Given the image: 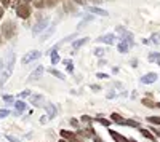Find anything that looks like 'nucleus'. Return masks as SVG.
Returning a JSON list of instances; mask_svg holds the SVG:
<instances>
[{"instance_id":"nucleus-2","label":"nucleus","mask_w":160,"mask_h":142,"mask_svg":"<svg viewBox=\"0 0 160 142\" xmlns=\"http://www.w3.org/2000/svg\"><path fill=\"white\" fill-rule=\"evenodd\" d=\"M115 31H117V34H120V35L123 37L122 40H123L128 46H133V45H135V40H133V34H131V32H128L125 27H122V26H118V27H117Z\"/></svg>"},{"instance_id":"nucleus-6","label":"nucleus","mask_w":160,"mask_h":142,"mask_svg":"<svg viewBox=\"0 0 160 142\" xmlns=\"http://www.w3.org/2000/svg\"><path fill=\"white\" fill-rule=\"evenodd\" d=\"M31 104L34 107H45L47 102H45V96L42 94H32L31 96Z\"/></svg>"},{"instance_id":"nucleus-19","label":"nucleus","mask_w":160,"mask_h":142,"mask_svg":"<svg viewBox=\"0 0 160 142\" xmlns=\"http://www.w3.org/2000/svg\"><path fill=\"white\" fill-rule=\"evenodd\" d=\"M13 66H15V53H10L8 62H7V70L11 72V70H13Z\"/></svg>"},{"instance_id":"nucleus-46","label":"nucleus","mask_w":160,"mask_h":142,"mask_svg":"<svg viewBox=\"0 0 160 142\" xmlns=\"http://www.w3.org/2000/svg\"><path fill=\"white\" fill-rule=\"evenodd\" d=\"M91 89H96V91H98L99 86H98V85H91Z\"/></svg>"},{"instance_id":"nucleus-33","label":"nucleus","mask_w":160,"mask_h":142,"mask_svg":"<svg viewBox=\"0 0 160 142\" xmlns=\"http://www.w3.org/2000/svg\"><path fill=\"white\" fill-rule=\"evenodd\" d=\"M3 101H5V102H8V104H11V102L15 101V97L10 96V94H5V96H3Z\"/></svg>"},{"instance_id":"nucleus-7","label":"nucleus","mask_w":160,"mask_h":142,"mask_svg":"<svg viewBox=\"0 0 160 142\" xmlns=\"http://www.w3.org/2000/svg\"><path fill=\"white\" fill-rule=\"evenodd\" d=\"M108 133L111 134V137L114 139V142H128V137H125L122 133H117V131L111 130V128H108Z\"/></svg>"},{"instance_id":"nucleus-44","label":"nucleus","mask_w":160,"mask_h":142,"mask_svg":"<svg viewBox=\"0 0 160 142\" xmlns=\"http://www.w3.org/2000/svg\"><path fill=\"white\" fill-rule=\"evenodd\" d=\"M136 64H138V61H136V59H133V61H131V66H133V67H136Z\"/></svg>"},{"instance_id":"nucleus-48","label":"nucleus","mask_w":160,"mask_h":142,"mask_svg":"<svg viewBox=\"0 0 160 142\" xmlns=\"http://www.w3.org/2000/svg\"><path fill=\"white\" fill-rule=\"evenodd\" d=\"M74 2H77V3H82V5H83V3H85V0H74Z\"/></svg>"},{"instance_id":"nucleus-47","label":"nucleus","mask_w":160,"mask_h":142,"mask_svg":"<svg viewBox=\"0 0 160 142\" xmlns=\"http://www.w3.org/2000/svg\"><path fill=\"white\" fill-rule=\"evenodd\" d=\"M2 16H3V8L0 7V19H2Z\"/></svg>"},{"instance_id":"nucleus-8","label":"nucleus","mask_w":160,"mask_h":142,"mask_svg":"<svg viewBox=\"0 0 160 142\" xmlns=\"http://www.w3.org/2000/svg\"><path fill=\"white\" fill-rule=\"evenodd\" d=\"M157 73L155 72H149V73H146V75H142L141 77V83L142 85H151V83H154L155 80H157Z\"/></svg>"},{"instance_id":"nucleus-10","label":"nucleus","mask_w":160,"mask_h":142,"mask_svg":"<svg viewBox=\"0 0 160 142\" xmlns=\"http://www.w3.org/2000/svg\"><path fill=\"white\" fill-rule=\"evenodd\" d=\"M115 40V35L114 34H106V35H101L96 42H101V43H108V45H112Z\"/></svg>"},{"instance_id":"nucleus-50","label":"nucleus","mask_w":160,"mask_h":142,"mask_svg":"<svg viewBox=\"0 0 160 142\" xmlns=\"http://www.w3.org/2000/svg\"><path fill=\"white\" fill-rule=\"evenodd\" d=\"M59 142H68V140H66V139H61V140H59Z\"/></svg>"},{"instance_id":"nucleus-11","label":"nucleus","mask_w":160,"mask_h":142,"mask_svg":"<svg viewBox=\"0 0 160 142\" xmlns=\"http://www.w3.org/2000/svg\"><path fill=\"white\" fill-rule=\"evenodd\" d=\"M90 13H93V15H99V16H109V13L106 11V10H102V8H99V7H88L87 8Z\"/></svg>"},{"instance_id":"nucleus-27","label":"nucleus","mask_w":160,"mask_h":142,"mask_svg":"<svg viewBox=\"0 0 160 142\" xmlns=\"http://www.w3.org/2000/svg\"><path fill=\"white\" fill-rule=\"evenodd\" d=\"M149 40H151V43H155V45H160V34H154L151 38H149Z\"/></svg>"},{"instance_id":"nucleus-42","label":"nucleus","mask_w":160,"mask_h":142,"mask_svg":"<svg viewBox=\"0 0 160 142\" xmlns=\"http://www.w3.org/2000/svg\"><path fill=\"white\" fill-rule=\"evenodd\" d=\"M10 5V0H2V8L3 7H8Z\"/></svg>"},{"instance_id":"nucleus-26","label":"nucleus","mask_w":160,"mask_h":142,"mask_svg":"<svg viewBox=\"0 0 160 142\" xmlns=\"http://www.w3.org/2000/svg\"><path fill=\"white\" fill-rule=\"evenodd\" d=\"M141 102H142V104H144L146 107H157V104H155V102H152V101H151V99H148V97H144Z\"/></svg>"},{"instance_id":"nucleus-20","label":"nucleus","mask_w":160,"mask_h":142,"mask_svg":"<svg viewBox=\"0 0 160 142\" xmlns=\"http://www.w3.org/2000/svg\"><path fill=\"white\" fill-rule=\"evenodd\" d=\"M61 136H62L64 139H68V142H69V140H72L74 137H77V136H75V133H72V131H66V130H61Z\"/></svg>"},{"instance_id":"nucleus-15","label":"nucleus","mask_w":160,"mask_h":142,"mask_svg":"<svg viewBox=\"0 0 160 142\" xmlns=\"http://www.w3.org/2000/svg\"><path fill=\"white\" fill-rule=\"evenodd\" d=\"M15 109H16V113H18V115L22 113V112L26 110V102H24V101H16V102H15Z\"/></svg>"},{"instance_id":"nucleus-41","label":"nucleus","mask_w":160,"mask_h":142,"mask_svg":"<svg viewBox=\"0 0 160 142\" xmlns=\"http://www.w3.org/2000/svg\"><path fill=\"white\" fill-rule=\"evenodd\" d=\"M71 125L75 128V130H78V121L77 120H71Z\"/></svg>"},{"instance_id":"nucleus-37","label":"nucleus","mask_w":160,"mask_h":142,"mask_svg":"<svg viewBox=\"0 0 160 142\" xmlns=\"http://www.w3.org/2000/svg\"><path fill=\"white\" fill-rule=\"evenodd\" d=\"M96 78H102V80H104V78H109V75H108V73H101V72H99V73H96Z\"/></svg>"},{"instance_id":"nucleus-1","label":"nucleus","mask_w":160,"mask_h":142,"mask_svg":"<svg viewBox=\"0 0 160 142\" xmlns=\"http://www.w3.org/2000/svg\"><path fill=\"white\" fill-rule=\"evenodd\" d=\"M2 32H3V37H7V38L15 37V34H16V24L13 22V21H7V22H3V26H2Z\"/></svg>"},{"instance_id":"nucleus-14","label":"nucleus","mask_w":160,"mask_h":142,"mask_svg":"<svg viewBox=\"0 0 160 142\" xmlns=\"http://www.w3.org/2000/svg\"><path fill=\"white\" fill-rule=\"evenodd\" d=\"M53 32H55V24H51V26H48V31L42 35V42H47L48 38L53 35Z\"/></svg>"},{"instance_id":"nucleus-30","label":"nucleus","mask_w":160,"mask_h":142,"mask_svg":"<svg viewBox=\"0 0 160 142\" xmlns=\"http://www.w3.org/2000/svg\"><path fill=\"white\" fill-rule=\"evenodd\" d=\"M160 59V53H151L149 54V61L154 62V61H158Z\"/></svg>"},{"instance_id":"nucleus-16","label":"nucleus","mask_w":160,"mask_h":142,"mask_svg":"<svg viewBox=\"0 0 160 142\" xmlns=\"http://www.w3.org/2000/svg\"><path fill=\"white\" fill-rule=\"evenodd\" d=\"M111 121H114V123H117V125H125V120L120 117L118 113H111Z\"/></svg>"},{"instance_id":"nucleus-31","label":"nucleus","mask_w":160,"mask_h":142,"mask_svg":"<svg viewBox=\"0 0 160 142\" xmlns=\"http://www.w3.org/2000/svg\"><path fill=\"white\" fill-rule=\"evenodd\" d=\"M8 115H10L8 109H2V110H0V118H5V117H8Z\"/></svg>"},{"instance_id":"nucleus-39","label":"nucleus","mask_w":160,"mask_h":142,"mask_svg":"<svg viewBox=\"0 0 160 142\" xmlns=\"http://www.w3.org/2000/svg\"><path fill=\"white\" fill-rule=\"evenodd\" d=\"M28 96H31V91H29V89H26V91H22V93L19 94V97H28Z\"/></svg>"},{"instance_id":"nucleus-45","label":"nucleus","mask_w":160,"mask_h":142,"mask_svg":"<svg viewBox=\"0 0 160 142\" xmlns=\"http://www.w3.org/2000/svg\"><path fill=\"white\" fill-rule=\"evenodd\" d=\"M142 43H144V45H149V43H151V40H149V38H146V40H142Z\"/></svg>"},{"instance_id":"nucleus-22","label":"nucleus","mask_w":160,"mask_h":142,"mask_svg":"<svg viewBox=\"0 0 160 142\" xmlns=\"http://www.w3.org/2000/svg\"><path fill=\"white\" fill-rule=\"evenodd\" d=\"M125 125L130 126V128H136V130H139V128H141L139 121H136V120H125Z\"/></svg>"},{"instance_id":"nucleus-28","label":"nucleus","mask_w":160,"mask_h":142,"mask_svg":"<svg viewBox=\"0 0 160 142\" xmlns=\"http://www.w3.org/2000/svg\"><path fill=\"white\" fill-rule=\"evenodd\" d=\"M64 64H66V69H68V72H74V64H72V61H69V59H66L64 61Z\"/></svg>"},{"instance_id":"nucleus-43","label":"nucleus","mask_w":160,"mask_h":142,"mask_svg":"<svg viewBox=\"0 0 160 142\" xmlns=\"http://www.w3.org/2000/svg\"><path fill=\"white\" fill-rule=\"evenodd\" d=\"M47 120H48V118H47V115H43V117L40 118V123H47Z\"/></svg>"},{"instance_id":"nucleus-29","label":"nucleus","mask_w":160,"mask_h":142,"mask_svg":"<svg viewBox=\"0 0 160 142\" xmlns=\"http://www.w3.org/2000/svg\"><path fill=\"white\" fill-rule=\"evenodd\" d=\"M50 72H51V75H55V77H58V78H61V80H64V73H61L59 70H56V69H51Z\"/></svg>"},{"instance_id":"nucleus-38","label":"nucleus","mask_w":160,"mask_h":142,"mask_svg":"<svg viewBox=\"0 0 160 142\" xmlns=\"http://www.w3.org/2000/svg\"><path fill=\"white\" fill-rule=\"evenodd\" d=\"M95 54H96V56H99V58H101V56H102V54H104V50H101V48H96V50H95Z\"/></svg>"},{"instance_id":"nucleus-51","label":"nucleus","mask_w":160,"mask_h":142,"mask_svg":"<svg viewBox=\"0 0 160 142\" xmlns=\"http://www.w3.org/2000/svg\"><path fill=\"white\" fill-rule=\"evenodd\" d=\"M158 66H160V59H158Z\"/></svg>"},{"instance_id":"nucleus-12","label":"nucleus","mask_w":160,"mask_h":142,"mask_svg":"<svg viewBox=\"0 0 160 142\" xmlns=\"http://www.w3.org/2000/svg\"><path fill=\"white\" fill-rule=\"evenodd\" d=\"M45 110H47V117L50 120L56 117V107H55V104H47L45 106Z\"/></svg>"},{"instance_id":"nucleus-3","label":"nucleus","mask_w":160,"mask_h":142,"mask_svg":"<svg viewBox=\"0 0 160 142\" xmlns=\"http://www.w3.org/2000/svg\"><path fill=\"white\" fill-rule=\"evenodd\" d=\"M16 13H18V16L19 18H22V19H28L29 16H31V7H29V3H19L18 5V8H16Z\"/></svg>"},{"instance_id":"nucleus-13","label":"nucleus","mask_w":160,"mask_h":142,"mask_svg":"<svg viewBox=\"0 0 160 142\" xmlns=\"http://www.w3.org/2000/svg\"><path fill=\"white\" fill-rule=\"evenodd\" d=\"M88 40H90L88 37H83V38H78V40L72 42V48H74V50H78L80 46H83V45H85V43H87Z\"/></svg>"},{"instance_id":"nucleus-24","label":"nucleus","mask_w":160,"mask_h":142,"mask_svg":"<svg viewBox=\"0 0 160 142\" xmlns=\"http://www.w3.org/2000/svg\"><path fill=\"white\" fill-rule=\"evenodd\" d=\"M128 48H130V46H128V45H127L123 40H122V42H120V43L117 45V50L120 51V53H127V51H128Z\"/></svg>"},{"instance_id":"nucleus-49","label":"nucleus","mask_w":160,"mask_h":142,"mask_svg":"<svg viewBox=\"0 0 160 142\" xmlns=\"http://www.w3.org/2000/svg\"><path fill=\"white\" fill-rule=\"evenodd\" d=\"M22 2H24V3H29V2H32V0H22Z\"/></svg>"},{"instance_id":"nucleus-23","label":"nucleus","mask_w":160,"mask_h":142,"mask_svg":"<svg viewBox=\"0 0 160 142\" xmlns=\"http://www.w3.org/2000/svg\"><path fill=\"white\" fill-rule=\"evenodd\" d=\"M95 121L101 123V125L106 126V128H109V126H111V120H106V118H102V117H95Z\"/></svg>"},{"instance_id":"nucleus-17","label":"nucleus","mask_w":160,"mask_h":142,"mask_svg":"<svg viewBox=\"0 0 160 142\" xmlns=\"http://www.w3.org/2000/svg\"><path fill=\"white\" fill-rule=\"evenodd\" d=\"M47 54H51V62H53V64H58V62H59V54H58V50H53V48H51Z\"/></svg>"},{"instance_id":"nucleus-32","label":"nucleus","mask_w":160,"mask_h":142,"mask_svg":"<svg viewBox=\"0 0 160 142\" xmlns=\"http://www.w3.org/2000/svg\"><path fill=\"white\" fill-rule=\"evenodd\" d=\"M80 121H82V123H87V125H90V123H91V118L88 117V115H83V117L80 118Z\"/></svg>"},{"instance_id":"nucleus-21","label":"nucleus","mask_w":160,"mask_h":142,"mask_svg":"<svg viewBox=\"0 0 160 142\" xmlns=\"http://www.w3.org/2000/svg\"><path fill=\"white\" fill-rule=\"evenodd\" d=\"M10 75H11V72H8V70H3L2 73H0V86H2V85L10 78Z\"/></svg>"},{"instance_id":"nucleus-9","label":"nucleus","mask_w":160,"mask_h":142,"mask_svg":"<svg viewBox=\"0 0 160 142\" xmlns=\"http://www.w3.org/2000/svg\"><path fill=\"white\" fill-rule=\"evenodd\" d=\"M43 70H45V69H43V66H37V67H35V70H32V72H31V75H29V78H28V80H29V82H32V80H38L40 77H42Z\"/></svg>"},{"instance_id":"nucleus-18","label":"nucleus","mask_w":160,"mask_h":142,"mask_svg":"<svg viewBox=\"0 0 160 142\" xmlns=\"http://www.w3.org/2000/svg\"><path fill=\"white\" fill-rule=\"evenodd\" d=\"M139 133H141V134H142L146 139H149L151 142H155V137L152 136V133H151L149 130H144V128H139Z\"/></svg>"},{"instance_id":"nucleus-25","label":"nucleus","mask_w":160,"mask_h":142,"mask_svg":"<svg viewBox=\"0 0 160 142\" xmlns=\"http://www.w3.org/2000/svg\"><path fill=\"white\" fill-rule=\"evenodd\" d=\"M148 121H149V123H152V125L160 126V117H155V115H152V117H148Z\"/></svg>"},{"instance_id":"nucleus-5","label":"nucleus","mask_w":160,"mask_h":142,"mask_svg":"<svg viewBox=\"0 0 160 142\" xmlns=\"http://www.w3.org/2000/svg\"><path fill=\"white\" fill-rule=\"evenodd\" d=\"M40 58V51H37V50H32V51H29V53H26V56L22 58V61H21V64H29V62H32V61H35V59H38Z\"/></svg>"},{"instance_id":"nucleus-4","label":"nucleus","mask_w":160,"mask_h":142,"mask_svg":"<svg viewBox=\"0 0 160 142\" xmlns=\"http://www.w3.org/2000/svg\"><path fill=\"white\" fill-rule=\"evenodd\" d=\"M48 24H50L48 18H40V19H38V22H37V24L34 26V29H32V34H34V35L40 34L42 31H45V29L48 27Z\"/></svg>"},{"instance_id":"nucleus-40","label":"nucleus","mask_w":160,"mask_h":142,"mask_svg":"<svg viewBox=\"0 0 160 142\" xmlns=\"http://www.w3.org/2000/svg\"><path fill=\"white\" fill-rule=\"evenodd\" d=\"M93 142H104V140H102L98 134H95V136H93Z\"/></svg>"},{"instance_id":"nucleus-36","label":"nucleus","mask_w":160,"mask_h":142,"mask_svg":"<svg viewBox=\"0 0 160 142\" xmlns=\"http://www.w3.org/2000/svg\"><path fill=\"white\" fill-rule=\"evenodd\" d=\"M149 130H151V131H152L157 137H160V128H149Z\"/></svg>"},{"instance_id":"nucleus-35","label":"nucleus","mask_w":160,"mask_h":142,"mask_svg":"<svg viewBox=\"0 0 160 142\" xmlns=\"http://www.w3.org/2000/svg\"><path fill=\"white\" fill-rule=\"evenodd\" d=\"M91 19H93V18H91V16H88V18H87V19H83V21H82V22H80V24H78V29H82V27H83V26H85V24H87V22H88V21H91Z\"/></svg>"},{"instance_id":"nucleus-34","label":"nucleus","mask_w":160,"mask_h":142,"mask_svg":"<svg viewBox=\"0 0 160 142\" xmlns=\"http://www.w3.org/2000/svg\"><path fill=\"white\" fill-rule=\"evenodd\" d=\"M7 140H10V142H21V139H18V137H15V136H7Z\"/></svg>"}]
</instances>
